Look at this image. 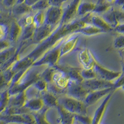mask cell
<instances>
[{"mask_svg": "<svg viewBox=\"0 0 124 124\" xmlns=\"http://www.w3.org/2000/svg\"><path fill=\"white\" fill-rule=\"evenodd\" d=\"M91 13H89L80 18L74 19L67 24L59 23L49 36L39 43L37 46L30 54L23 58L19 59L9 68L11 70L14 74L22 70L28 69L35 61L40 58L47 51L52 48L82 26L86 24H89V19Z\"/></svg>", "mask_w": 124, "mask_h": 124, "instance_id": "obj_1", "label": "cell"}, {"mask_svg": "<svg viewBox=\"0 0 124 124\" xmlns=\"http://www.w3.org/2000/svg\"><path fill=\"white\" fill-rule=\"evenodd\" d=\"M40 74V73L34 70L32 66H31L25 71L21 79L16 83L8 88L9 96H13L25 91L37 79H39Z\"/></svg>", "mask_w": 124, "mask_h": 124, "instance_id": "obj_2", "label": "cell"}, {"mask_svg": "<svg viewBox=\"0 0 124 124\" xmlns=\"http://www.w3.org/2000/svg\"><path fill=\"white\" fill-rule=\"evenodd\" d=\"M65 40V39H64ZM64 40H62L54 47L45 52L40 58L35 61L31 66L39 67L46 65L50 66H54L57 65L60 58V46Z\"/></svg>", "mask_w": 124, "mask_h": 124, "instance_id": "obj_3", "label": "cell"}, {"mask_svg": "<svg viewBox=\"0 0 124 124\" xmlns=\"http://www.w3.org/2000/svg\"><path fill=\"white\" fill-rule=\"evenodd\" d=\"M66 92L68 97L79 101H83L86 98L89 91L86 89L81 83L73 81L70 80L68 85L66 88Z\"/></svg>", "mask_w": 124, "mask_h": 124, "instance_id": "obj_4", "label": "cell"}, {"mask_svg": "<svg viewBox=\"0 0 124 124\" xmlns=\"http://www.w3.org/2000/svg\"><path fill=\"white\" fill-rule=\"evenodd\" d=\"M63 9L60 6H50L45 13L44 23L51 27L56 28L62 19Z\"/></svg>", "mask_w": 124, "mask_h": 124, "instance_id": "obj_5", "label": "cell"}, {"mask_svg": "<svg viewBox=\"0 0 124 124\" xmlns=\"http://www.w3.org/2000/svg\"><path fill=\"white\" fill-rule=\"evenodd\" d=\"M81 84L89 92L101 90V89L109 88V87L116 88L114 86L113 82L107 81L104 79H99L98 78L88 79V80H83L81 82Z\"/></svg>", "mask_w": 124, "mask_h": 124, "instance_id": "obj_6", "label": "cell"}, {"mask_svg": "<svg viewBox=\"0 0 124 124\" xmlns=\"http://www.w3.org/2000/svg\"><path fill=\"white\" fill-rule=\"evenodd\" d=\"M93 68L96 73L97 78L99 79L111 82H113L115 79H117L123 72V71L120 72L109 70L98 63V62H97L96 61L93 65Z\"/></svg>", "mask_w": 124, "mask_h": 124, "instance_id": "obj_7", "label": "cell"}, {"mask_svg": "<svg viewBox=\"0 0 124 124\" xmlns=\"http://www.w3.org/2000/svg\"><path fill=\"white\" fill-rule=\"evenodd\" d=\"M101 17L111 26L112 29L116 25L124 23V12L119 10H115L111 7L107 11L103 13Z\"/></svg>", "mask_w": 124, "mask_h": 124, "instance_id": "obj_8", "label": "cell"}, {"mask_svg": "<svg viewBox=\"0 0 124 124\" xmlns=\"http://www.w3.org/2000/svg\"><path fill=\"white\" fill-rule=\"evenodd\" d=\"M81 1V0H72V1L68 4V6L63 9L60 23L65 24L70 23L75 19V17L77 14L78 7Z\"/></svg>", "mask_w": 124, "mask_h": 124, "instance_id": "obj_9", "label": "cell"}, {"mask_svg": "<svg viewBox=\"0 0 124 124\" xmlns=\"http://www.w3.org/2000/svg\"><path fill=\"white\" fill-rule=\"evenodd\" d=\"M80 34L78 33H73L66 37L62 42L60 50V58L68 54L75 48L78 42Z\"/></svg>", "mask_w": 124, "mask_h": 124, "instance_id": "obj_10", "label": "cell"}, {"mask_svg": "<svg viewBox=\"0 0 124 124\" xmlns=\"http://www.w3.org/2000/svg\"><path fill=\"white\" fill-rule=\"evenodd\" d=\"M55 67L57 69L63 71L66 76H68L70 80L73 81L81 83L83 79L80 75L81 68L73 67L69 65H55Z\"/></svg>", "mask_w": 124, "mask_h": 124, "instance_id": "obj_11", "label": "cell"}, {"mask_svg": "<svg viewBox=\"0 0 124 124\" xmlns=\"http://www.w3.org/2000/svg\"><path fill=\"white\" fill-rule=\"evenodd\" d=\"M55 29L44 23L42 25L35 28L34 36L31 40L35 44H39L49 36Z\"/></svg>", "mask_w": 124, "mask_h": 124, "instance_id": "obj_12", "label": "cell"}, {"mask_svg": "<svg viewBox=\"0 0 124 124\" xmlns=\"http://www.w3.org/2000/svg\"><path fill=\"white\" fill-rule=\"evenodd\" d=\"M62 103L66 109L71 112H84L85 110V104L82 102L81 101L72 97H65L62 99Z\"/></svg>", "mask_w": 124, "mask_h": 124, "instance_id": "obj_13", "label": "cell"}, {"mask_svg": "<svg viewBox=\"0 0 124 124\" xmlns=\"http://www.w3.org/2000/svg\"><path fill=\"white\" fill-rule=\"evenodd\" d=\"M116 90V89L114 87H109V88H106V89H101V90L89 92L86 96L85 101L87 104H93L98 101L102 97L106 96L110 93L115 91Z\"/></svg>", "mask_w": 124, "mask_h": 124, "instance_id": "obj_14", "label": "cell"}, {"mask_svg": "<svg viewBox=\"0 0 124 124\" xmlns=\"http://www.w3.org/2000/svg\"><path fill=\"white\" fill-rule=\"evenodd\" d=\"M79 61L83 66V68H93L96 60L91 51L85 47L78 55Z\"/></svg>", "mask_w": 124, "mask_h": 124, "instance_id": "obj_15", "label": "cell"}, {"mask_svg": "<svg viewBox=\"0 0 124 124\" xmlns=\"http://www.w3.org/2000/svg\"><path fill=\"white\" fill-rule=\"evenodd\" d=\"M69 81V78L63 72L55 68V70L52 76V83H54L59 89L63 90L66 89Z\"/></svg>", "mask_w": 124, "mask_h": 124, "instance_id": "obj_16", "label": "cell"}, {"mask_svg": "<svg viewBox=\"0 0 124 124\" xmlns=\"http://www.w3.org/2000/svg\"><path fill=\"white\" fill-rule=\"evenodd\" d=\"M32 11L31 6L25 3V0H17L12 7V13L16 17H21L26 14H29Z\"/></svg>", "mask_w": 124, "mask_h": 124, "instance_id": "obj_17", "label": "cell"}, {"mask_svg": "<svg viewBox=\"0 0 124 124\" xmlns=\"http://www.w3.org/2000/svg\"><path fill=\"white\" fill-rule=\"evenodd\" d=\"M89 24H92L97 28L102 30L105 32L111 31L113 29L111 26L101 16L96 15V14L94 15L93 13H91V14L90 19H89Z\"/></svg>", "mask_w": 124, "mask_h": 124, "instance_id": "obj_18", "label": "cell"}, {"mask_svg": "<svg viewBox=\"0 0 124 124\" xmlns=\"http://www.w3.org/2000/svg\"><path fill=\"white\" fill-rule=\"evenodd\" d=\"M22 28L17 23V21H13L11 23L9 29H8V40L11 42H16L21 34Z\"/></svg>", "mask_w": 124, "mask_h": 124, "instance_id": "obj_19", "label": "cell"}, {"mask_svg": "<svg viewBox=\"0 0 124 124\" xmlns=\"http://www.w3.org/2000/svg\"><path fill=\"white\" fill-rule=\"evenodd\" d=\"M75 33H78L79 34H83L86 36H92V35H97L101 33H105V32L88 23L76 30Z\"/></svg>", "mask_w": 124, "mask_h": 124, "instance_id": "obj_20", "label": "cell"}, {"mask_svg": "<svg viewBox=\"0 0 124 124\" xmlns=\"http://www.w3.org/2000/svg\"><path fill=\"white\" fill-rule=\"evenodd\" d=\"M94 6L95 3H91V2L81 1V3L78 5V7L76 16L82 17L87 15L89 13H93Z\"/></svg>", "mask_w": 124, "mask_h": 124, "instance_id": "obj_21", "label": "cell"}, {"mask_svg": "<svg viewBox=\"0 0 124 124\" xmlns=\"http://www.w3.org/2000/svg\"><path fill=\"white\" fill-rule=\"evenodd\" d=\"M40 94L42 95L41 99L42 100L43 103H45V104L48 106H56L57 104V99L55 94H54L53 93L46 90L40 93Z\"/></svg>", "mask_w": 124, "mask_h": 124, "instance_id": "obj_22", "label": "cell"}, {"mask_svg": "<svg viewBox=\"0 0 124 124\" xmlns=\"http://www.w3.org/2000/svg\"><path fill=\"white\" fill-rule=\"evenodd\" d=\"M110 8V4L106 1V0H98L95 3L94 8L93 9V13L96 14H103L106 12Z\"/></svg>", "mask_w": 124, "mask_h": 124, "instance_id": "obj_23", "label": "cell"}, {"mask_svg": "<svg viewBox=\"0 0 124 124\" xmlns=\"http://www.w3.org/2000/svg\"><path fill=\"white\" fill-rule=\"evenodd\" d=\"M9 101H11L14 106H23L26 101V92L20 93L9 96Z\"/></svg>", "mask_w": 124, "mask_h": 124, "instance_id": "obj_24", "label": "cell"}, {"mask_svg": "<svg viewBox=\"0 0 124 124\" xmlns=\"http://www.w3.org/2000/svg\"><path fill=\"white\" fill-rule=\"evenodd\" d=\"M16 49L17 48L14 46H9V48L0 52V66L11 58L16 53Z\"/></svg>", "mask_w": 124, "mask_h": 124, "instance_id": "obj_25", "label": "cell"}, {"mask_svg": "<svg viewBox=\"0 0 124 124\" xmlns=\"http://www.w3.org/2000/svg\"><path fill=\"white\" fill-rule=\"evenodd\" d=\"M35 29V27H34V25L33 24L32 25H28L27 27H25L22 29L21 34V41L27 42L29 40H32L33 36H34Z\"/></svg>", "mask_w": 124, "mask_h": 124, "instance_id": "obj_26", "label": "cell"}, {"mask_svg": "<svg viewBox=\"0 0 124 124\" xmlns=\"http://www.w3.org/2000/svg\"><path fill=\"white\" fill-rule=\"evenodd\" d=\"M55 70V66H50L48 67L40 74V78L45 81L46 83H52V76Z\"/></svg>", "mask_w": 124, "mask_h": 124, "instance_id": "obj_27", "label": "cell"}, {"mask_svg": "<svg viewBox=\"0 0 124 124\" xmlns=\"http://www.w3.org/2000/svg\"><path fill=\"white\" fill-rule=\"evenodd\" d=\"M17 23L22 29H23L25 27H27L28 25H32L33 16L31 15L30 13L26 14L20 17L19 19L17 21Z\"/></svg>", "mask_w": 124, "mask_h": 124, "instance_id": "obj_28", "label": "cell"}, {"mask_svg": "<svg viewBox=\"0 0 124 124\" xmlns=\"http://www.w3.org/2000/svg\"><path fill=\"white\" fill-rule=\"evenodd\" d=\"M43 106V101L41 98H34L30 99L28 101H25L24 106L34 110L39 109Z\"/></svg>", "mask_w": 124, "mask_h": 124, "instance_id": "obj_29", "label": "cell"}, {"mask_svg": "<svg viewBox=\"0 0 124 124\" xmlns=\"http://www.w3.org/2000/svg\"><path fill=\"white\" fill-rule=\"evenodd\" d=\"M80 75L83 80H88L97 78L93 68H81Z\"/></svg>", "mask_w": 124, "mask_h": 124, "instance_id": "obj_30", "label": "cell"}, {"mask_svg": "<svg viewBox=\"0 0 124 124\" xmlns=\"http://www.w3.org/2000/svg\"><path fill=\"white\" fill-rule=\"evenodd\" d=\"M45 14L44 11H37L36 14L33 16V25L35 28L39 27L44 23Z\"/></svg>", "mask_w": 124, "mask_h": 124, "instance_id": "obj_31", "label": "cell"}, {"mask_svg": "<svg viewBox=\"0 0 124 124\" xmlns=\"http://www.w3.org/2000/svg\"><path fill=\"white\" fill-rule=\"evenodd\" d=\"M50 6V5L48 0H39L32 4L31 8L33 11H44V9H46Z\"/></svg>", "mask_w": 124, "mask_h": 124, "instance_id": "obj_32", "label": "cell"}, {"mask_svg": "<svg viewBox=\"0 0 124 124\" xmlns=\"http://www.w3.org/2000/svg\"><path fill=\"white\" fill-rule=\"evenodd\" d=\"M32 86H34L40 93L46 91V88H47V83L41 78L37 79Z\"/></svg>", "mask_w": 124, "mask_h": 124, "instance_id": "obj_33", "label": "cell"}, {"mask_svg": "<svg viewBox=\"0 0 124 124\" xmlns=\"http://www.w3.org/2000/svg\"><path fill=\"white\" fill-rule=\"evenodd\" d=\"M114 46L118 50L124 49V35H119L116 37L114 42Z\"/></svg>", "mask_w": 124, "mask_h": 124, "instance_id": "obj_34", "label": "cell"}, {"mask_svg": "<svg viewBox=\"0 0 124 124\" xmlns=\"http://www.w3.org/2000/svg\"><path fill=\"white\" fill-rule=\"evenodd\" d=\"M113 83H114V87L117 89L119 88H123L124 87V72H122L121 75L113 81Z\"/></svg>", "mask_w": 124, "mask_h": 124, "instance_id": "obj_35", "label": "cell"}, {"mask_svg": "<svg viewBox=\"0 0 124 124\" xmlns=\"http://www.w3.org/2000/svg\"><path fill=\"white\" fill-rule=\"evenodd\" d=\"M10 46V42L5 38L0 39V52L9 48Z\"/></svg>", "mask_w": 124, "mask_h": 124, "instance_id": "obj_36", "label": "cell"}, {"mask_svg": "<svg viewBox=\"0 0 124 124\" xmlns=\"http://www.w3.org/2000/svg\"><path fill=\"white\" fill-rule=\"evenodd\" d=\"M67 0H48L50 6H60L62 7V4L66 1Z\"/></svg>", "mask_w": 124, "mask_h": 124, "instance_id": "obj_37", "label": "cell"}, {"mask_svg": "<svg viewBox=\"0 0 124 124\" xmlns=\"http://www.w3.org/2000/svg\"><path fill=\"white\" fill-rule=\"evenodd\" d=\"M8 28L6 25L0 23V39L4 38L5 35L7 34Z\"/></svg>", "mask_w": 124, "mask_h": 124, "instance_id": "obj_38", "label": "cell"}, {"mask_svg": "<svg viewBox=\"0 0 124 124\" xmlns=\"http://www.w3.org/2000/svg\"><path fill=\"white\" fill-rule=\"evenodd\" d=\"M17 0H3V4L6 8H12Z\"/></svg>", "mask_w": 124, "mask_h": 124, "instance_id": "obj_39", "label": "cell"}, {"mask_svg": "<svg viewBox=\"0 0 124 124\" xmlns=\"http://www.w3.org/2000/svg\"><path fill=\"white\" fill-rule=\"evenodd\" d=\"M114 29L115 31H116L117 32H118V34H120V35H124V23L122 24H120L118 25H116V27H114Z\"/></svg>", "mask_w": 124, "mask_h": 124, "instance_id": "obj_40", "label": "cell"}, {"mask_svg": "<svg viewBox=\"0 0 124 124\" xmlns=\"http://www.w3.org/2000/svg\"><path fill=\"white\" fill-rule=\"evenodd\" d=\"M114 3L118 6H121L123 8L124 6V0H115Z\"/></svg>", "mask_w": 124, "mask_h": 124, "instance_id": "obj_41", "label": "cell"}, {"mask_svg": "<svg viewBox=\"0 0 124 124\" xmlns=\"http://www.w3.org/2000/svg\"><path fill=\"white\" fill-rule=\"evenodd\" d=\"M39 0H25V3L29 5V6H31L32 4H34L35 2H37Z\"/></svg>", "mask_w": 124, "mask_h": 124, "instance_id": "obj_42", "label": "cell"}, {"mask_svg": "<svg viewBox=\"0 0 124 124\" xmlns=\"http://www.w3.org/2000/svg\"><path fill=\"white\" fill-rule=\"evenodd\" d=\"M106 1L108 2V3H110V4H111V3H114V1H115V0H106Z\"/></svg>", "mask_w": 124, "mask_h": 124, "instance_id": "obj_43", "label": "cell"}, {"mask_svg": "<svg viewBox=\"0 0 124 124\" xmlns=\"http://www.w3.org/2000/svg\"><path fill=\"white\" fill-rule=\"evenodd\" d=\"M0 14H1V9H0Z\"/></svg>", "mask_w": 124, "mask_h": 124, "instance_id": "obj_44", "label": "cell"}]
</instances>
